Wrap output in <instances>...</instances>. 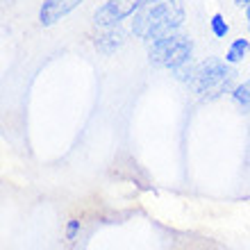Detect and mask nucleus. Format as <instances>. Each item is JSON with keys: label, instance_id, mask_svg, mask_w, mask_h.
I'll return each instance as SVG.
<instances>
[{"label": "nucleus", "instance_id": "1", "mask_svg": "<svg viewBox=\"0 0 250 250\" xmlns=\"http://www.w3.org/2000/svg\"><path fill=\"white\" fill-rule=\"evenodd\" d=\"M185 19L187 9L182 0H141L130 21V30L137 39L150 43L173 32H180Z\"/></svg>", "mask_w": 250, "mask_h": 250}, {"label": "nucleus", "instance_id": "2", "mask_svg": "<svg viewBox=\"0 0 250 250\" xmlns=\"http://www.w3.org/2000/svg\"><path fill=\"white\" fill-rule=\"evenodd\" d=\"M230 66L232 64H228L225 60L207 57V60H203L200 64L193 66L187 84L200 98H218L225 91H230V86H232L234 71H232Z\"/></svg>", "mask_w": 250, "mask_h": 250}, {"label": "nucleus", "instance_id": "3", "mask_svg": "<svg viewBox=\"0 0 250 250\" xmlns=\"http://www.w3.org/2000/svg\"><path fill=\"white\" fill-rule=\"evenodd\" d=\"M191 57H193V41L187 34L173 32L168 37H162V39L148 43V60H150V64L162 66V68H171L173 73L187 68L191 64Z\"/></svg>", "mask_w": 250, "mask_h": 250}, {"label": "nucleus", "instance_id": "4", "mask_svg": "<svg viewBox=\"0 0 250 250\" xmlns=\"http://www.w3.org/2000/svg\"><path fill=\"white\" fill-rule=\"evenodd\" d=\"M141 0H107L105 5H100L93 14V23L103 30L107 27H119L125 19H132L134 12L139 9Z\"/></svg>", "mask_w": 250, "mask_h": 250}, {"label": "nucleus", "instance_id": "5", "mask_svg": "<svg viewBox=\"0 0 250 250\" xmlns=\"http://www.w3.org/2000/svg\"><path fill=\"white\" fill-rule=\"evenodd\" d=\"M84 0H43L39 7V23L43 27H50L66 19L73 9H78Z\"/></svg>", "mask_w": 250, "mask_h": 250}, {"label": "nucleus", "instance_id": "6", "mask_svg": "<svg viewBox=\"0 0 250 250\" xmlns=\"http://www.w3.org/2000/svg\"><path fill=\"white\" fill-rule=\"evenodd\" d=\"M248 48H250V41L248 39H234L228 46V50H225V62L228 64H239V62H244V57L248 55Z\"/></svg>", "mask_w": 250, "mask_h": 250}, {"label": "nucleus", "instance_id": "7", "mask_svg": "<svg viewBox=\"0 0 250 250\" xmlns=\"http://www.w3.org/2000/svg\"><path fill=\"white\" fill-rule=\"evenodd\" d=\"M232 100H234L244 112H250V78L232 89Z\"/></svg>", "mask_w": 250, "mask_h": 250}, {"label": "nucleus", "instance_id": "8", "mask_svg": "<svg viewBox=\"0 0 250 250\" xmlns=\"http://www.w3.org/2000/svg\"><path fill=\"white\" fill-rule=\"evenodd\" d=\"M209 27H211V34H214L216 39H225L228 32H230V25H228V21H225L223 14H214L209 21Z\"/></svg>", "mask_w": 250, "mask_h": 250}, {"label": "nucleus", "instance_id": "9", "mask_svg": "<svg viewBox=\"0 0 250 250\" xmlns=\"http://www.w3.org/2000/svg\"><path fill=\"white\" fill-rule=\"evenodd\" d=\"M78 232H80V221H71L68 228H66V239H68V241H75Z\"/></svg>", "mask_w": 250, "mask_h": 250}, {"label": "nucleus", "instance_id": "10", "mask_svg": "<svg viewBox=\"0 0 250 250\" xmlns=\"http://www.w3.org/2000/svg\"><path fill=\"white\" fill-rule=\"evenodd\" d=\"M234 2H237L239 7H248L250 5V0H234Z\"/></svg>", "mask_w": 250, "mask_h": 250}, {"label": "nucleus", "instance_id": "11", "mask_svg": "<svg viewBox=\"0 0 250 250\" xmlns=\"http://www.w3.org/2000/svg\"><path fill=\"white\" fill-rule=\"evenodd\" d=\"M246 19H248V25H250V5L246 7Z\"/></svg>", "mask_w": 250, "mask_h": 250}]
</instances>
